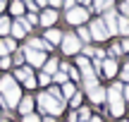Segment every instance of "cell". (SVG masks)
Masks as SVG:
<instances>
[{"label":"cell","mask_w":129,"mask_h":122,"mask_svg":"<svg viewBox=\"0 0 129 122\" xmlns=\"http://www.w3.org/2000/svg\"><path fill=\"white\" fill-rule=\"evenodd\" d=\"M62 36H64V34L60 31V29L50 26V29H46V34H43V41L50 43V46L55 48V46H60V43H62Z\"/></svg>","instance_id":"11"},{"label":"cell","mask_w":129,"mask_h":122,"mask_svg":"<svg viewBox=\"0 0 129 122\" xmlns=\"http://www.w3.org/2000/svg\"><path fill=\"white\" fill-rule=\"evenodd\" d=\"M93 53H96V48H93L91 43H86V46L81 48V55H86V57H93Z\"/></svg>","instance_id":"38"},{"label":"cell","mask_w":129,"mask_h":122,"mask_svg":"<svg viewBox=\"0 0 129 122\" xmlns=\"http://www.w3.org/2000/svg\"><path fill=\"white\" fill-rule=\"evenodd\" d=\"M81 84H84V89H86V91H91V89H96V86H98V74L93 72V67L81 70Z\"/></svg>","instance_id":"9"},{"label":"cell","mask_w":129,"mask_h":122,"mask_svg":"<svg viewBox=\"0 0 129 122\" xmlns=\"http://www.w3.org/2000/svg\"><path fill=\"white\" fill-rule=\"evenodd\" d=\"M122 98H124V103H129V84H124V89H122Z\"/></svg>","instance_id":"45"},{"label":"cell","mask_w":129,"mask_h":122,"mask_svg":"<svg viewBox=\"0 0 129 122\" xmlns=\"http://www.w3.org/2000/svg\"><path fill=\"white\" fill-rule=\"evenodd\" d=\"M3 10H5V0H0V14H3Z\"/></svg>","instance_id":"50"},{"label":"cell","mask_w":129,"mask_h":122,"mask_svg":"<svg viewBox=\"0 0 129 122\" xmlns=\"http://www.w3.org/2000/svg\"><path fill=\"white\" fill-rule=\"evenodd\" d=\"M0 122H7V120H0Z\"/></svg>","instance_id":"52"},{"label":"cell","mask_w":129,"mask_h":122,"mask_svg":"<svg viewBox=\"0 0 129 122\" xmlns=\"http://www.w3.org/2000/svg\"><path fill=\"white\" fill-rule=\"evenodd\" d=\"M0 67H3V70H10V67H12V57H0Z\"/></svg>","instance_id":"40"},{"label":"cell","mask_w":129,"mask_h":122,"mask_svg":"<svg viewBox=\"0 0 129 122\" xmlns=\"http://www.w3.org/2000/svg\"><path fill=\"white\" fill-rule=\"evenodd\" d=\"M26 48H31V50H43V53H50V50H53V46L43 41V36H41V38H36V36L26 38Z\"/></svg>","instance_id":"12"},{"label":"cell","mask_w":129,"mask_h":122,"mask_svg":"<svg viewBox=\"0 0 129 122\" xmlns=\"http://www.w3.org/2000/svg\"><path fill=\"white\" fill-rule=\"evenodd\" d=\"M41 70L46 72V74H50V77H53V74H55L57 70H60V60H57V57H53V55H50V57H48V60H46V65L41 67Z\"/></svg>","instance_id":"20"},{"label":"cell","mask_w":129,"mask_h":122,"mask_svg":"<svg viewBox=\"0 0 129 122\" xmlns=\"http://www.w3.org/2000/svg\"><path fill=\"white\" fill-rule=\"evenodd\" d=\"M22 3H24V7H26L29 12H36V10H38V5H36V0H22Z\"/></svg>","instance_id":"39"},{"label":"cell","mask_w":129,"mask_h":122,"mask_svg":"<svg viewBox=\"0 0 129 122\" xmlns=\"http://www.w3.org/2000/svg\"><path fill=\"white\" fill-rule=\"evenodd\" d=\"M81 7H86V10H91V5H93V0H77Z\"/></svg>","instance_id":"46"},{"label":"cell","mask_w":129,"mask_h":122,"mask_svg":"<svg viewBox=\"0 0 129 122\" xmlns=\"http://www.w3.org/2000/svg\"><path fill=\"white\" fill-rule=\"evenodd\" d=\"M88 122H103V120H101V117H98V115H93V117H91V120H88Z\"/></svg>","instance_id":"49"},{"label":"cell","mask_w":129,"mask_h":122,"mask_svg":"<svg viewBox=\"0 0 129 122\" xmlns=\"http://www.w3.org/2000/svg\"><path fill=\"white\" fill-rule=\"evenodd\" d=\"M67 105H69L72 110H79V108L84 105V94H81V91H77V94H74L72 98L67 101Z\"/></svg>","instance_id":"25"},{"label":"cell","mask_w":129,"mask_h":122,"mask_svg":"<svg viewBox=\"0 0 129 122\" xmlns=\"http://www.w3.org/2000/svg\"><path fill=\"white\" fill-rule=\"evenodd\" d=\"M120 81H122V84H129V62L122 65V70H120Z\"/></svg>","instance_id":"34"},{"label":"cell","mask_w":129,"mask_h":122,"mask_svg":"<svg viewBox=\"0 0 129 122\" xmlns=\"http://www.w3.org/2000/svg\"><path fill=\"white\" fill-rule=\"evenodd\" d=\"M117 36H124L129 38V17H117Z\"/></svg>","instance_id":"21"},{"label":"cell","mask_w":129,"mask_h":122,"mask_svg":"<svg viewBox=\"0 0 129 122\" xmlns=\"http://www.w3.org/2000/svg\"><path fill=\"white\" fill-rule=\"evenodd\" d=\"M62 7H64V10H72V7H77V0H62Z\"/></svg>","instance_id":"42"},{"label":"cell","mask_w":129,"mask_h":122,"mask_svg":"<svg viewBox=\"0 0 129 122\" xmlns=\"http://www.w3.org/2000/svg\"><path fill=\"white\" fill-rule=\"evenodd\" d=\"M24 57H26V65L31 70H41L48 60V53L43 50H31V48H24Z\"/></svg>","instance_id":"5"},{"label":"cell","mask_w":129,"mask_h":122,"mask_svg":"<svg viewBox=\"0 0 129 122\" xmlns=\"http://www.w3.org/2000/svg\"><path fill=\"white\" fill-rule=\"evenodd\" d=\"M10 57H12V67H24V62H26V57H24V50H14Z\"/></svg>","instance_id":"27"},{"label":"cell","mask_w":129,"mask_h":122,"mask_svg":"<svg viewBox=\"0 0 129 122\" xmlns=\"http://www.w3.org/2000/svg\"><path fill=\"white\" fill-rule=\"evenodd\" d=\"M88 34H91V41H98V43L110 41L108 29H105V24H103L101 19H91V22H88Z\"/></svg>","instance_id":"4"},{"label":"cell","mask_w":129,"mask_h":122,"mask_svg":"<svg viewBox=\"0 0 129 122\" xmlns=\"http://www.w3.org/2000/svg\"><path fill=\"white\" fill-rule=\"evenodd\" d=\"M22 122H41V115H36V113H29V115H22Z\"/></svg>","instance_id":"36"},{"label":"cell","mask_w":129,"mask_h":122,"mask_svg":"<svg viewBox=\"0 0 129 122\" xmlns=\"http://www.w3.org/2000/svg\"><path fill=\"white\" fill-rule=\"evenodd\" d=\"M36 84H38V86H46V89H48V86L53 84V79H50V74L41 72V74H36Z\"/></svg>","instance_id":"31"},{"label":"cell","mask_w":129,"mask_h":122,"mask_svg":"<svg viewBox=\"0 0 129 122\" xmlns=\"http://www.w3.org/2000/svg\"><path fill=\"white\" fill-rule=\"evenodd\" d=\"M117 72H120V65H117V60H115V57H105V60H103V65H101V74H103V77H108V79H115Z\"/></svg>","instance_id":"7"},{"label":"cell","mask_w":129,"mask_h":122,"mask_svg":"<svg viewBox=\"0 0 129 122\" xmlns=\"http://www.w3.org/2000/svg\"><path fill=\"white\" fill-rule=\"evenodd\" d=\"M57 19H60L57 10L46 7V10L41 12V17H38V24H41V26H46V29H50V26H55V24H57Z\"/></svg>","instance_id":"6"},{"label":"cell","mask_w":129,"mask_h":122,"mask_svg":"<svg viewBox=\"0 0 129 122\" xmlns=\"http://www.w3.org/2000/svg\"><path fill=\"white\" fill-rule=\"evenodd\" d=\"M14 50H17V41H14V38H10V36L0 38V57H7V55H12Z\"/></svg>","instance_id":"13"},{"label":"cell","mask_w":129,"mask_h":122,"mask_svg":"<svg viewBox=\"0 0 129 122\" xmlns=\"http://www.w3.org/2000/svg\"><path fill=\"white\" fill-rule=\"evenodd\" d=\"M19 22L24 24V29H26V34H29V31H34V26L38 24V17H36V12H29V14H24V17H19Z\"/></svg>","instance_id":"19"},{"label":"cell","mask_w":129,"mask_h":122,"mask_svg":"<svg viewBox=\"0 0 129 122\" xmlns=\"http://www.w3.org/2000/svg\"><path fill=\"white\" fill-rule=\"evenodd\" d=\"M22 84L26 86V89H31V91H34V89H36V86H38V84H36V74H34V77H29V79H24Z\"/></svg>","instance_id":"37"},{"label":"cell","mask_w":129,"mask_h":122,"mask_svg":"<svg viewBox=\"0 0 129 122\" xmlns=\"http://www.w3.org/2000/svg\"><path fill=\"white\" fill-rule=\"evenodd\" d=\"M12 77L17 79V84H22L24 79H29V77H34V70L29 65H24V67H14L12 70Z\"/></svg>","instance_id":"17"},{"label":"cell","mask_w":129,"mask_h":122,"mask_svg":"<svg viewBox=\"0 0 129 122\" xmlns=\"http://www.w3.org/2000/svg\"><path fill=\"white\" fill-rule=\"evenodd\" d=\"M120 48H122V53H129V38H122V41H120Z\"/></svg>","instance_id":"43"},{"label":"cell","mask_w":129,"mask_h":122,"mask_svg":"<svg viewBox=\"0 0 129 122\" xmlns=\"http://www.w3.org/2000/svg\"><path fill=\"white\" fill-rule=\"evenodd\" d=\"M0 96L5 98V103H7V108L12 110V108H17V105H19V101H22V86L17 84L14 89H10L7 94H0Z\"/></svg>","instance_id":"8"},{"label":"cell","mask_w":129,"mask_h":122,"mask_svg":"<svg viewBox=\"0 0 129 122\" xmlns=\"http://www.w3.org/2000/svg\"><path fill=\"white\" fill-rule=\"evenodd\" d=\"M60 91H62V98H64V101H69L79 89H77V84H74V81H64V84L60 86Z\"/></svg>","instance_id":"23"},{"label":"cell","mask_w":129,"mask_h":122,"mask_svg":"<svg viewBox=\"0 0 129 122\" xmlns=\"http://www.w3.org/2000/svg\"><path fill=\"white\" fill-rule=\"evenodd\" d=\"M10 38H14V41H19V38H26V29H24V24L19 22V19H12V29H10Z\"/></svg>","instance_id":"16"},{"label":"cell","mask_w":129,"mask_h":122,"mask_svg":"<svg viewBox=\"0 0 129 122\" xmlns=\"http://www.w3.org/2000/svg\"><path fill=\"white\" fill-rule=\"evenodd\" d=\"M77 113H79V122H88V120L93 117V113H91V108H88V105H81Z\"/></svg>","instance_id":"29"},{"label":"cell","mask_w":129,"mask_h":122,"mask_svg":"<svg viewBox=\"0 0 129 122\" xmlns=\"http://www.w3.org/2000/svg\"><path fill=\"white\" fill-rule=\"evenodd\" d=\"M50 79H53V84H55V86H62L64 81H69V77H67V72H62V70H57L55 74L50 77Z\"/></svg>","instance_id":"28"},{"label":"cell","mask_w":129,"mask_h":122,"mask_svg":"<svg viewBox=\"0 0 129 122\" xmlns=\"http://www.w3.org/2000/svg\"><path fill=\"white\" fill-rule=\"evenodd\" d=\"M36 98V108L41 115H50V117H57V115L64 113V108H67V101L64 98H50V96L43 91V94L34 96Z\"/></svg>","instance_id":"1"},{"label":"cell","mask_w":129,"mask_h":122,"mask_svg":"<svg viewBox=\"0 0 129 122\" xmlns=\"http://www.w3.org/2000/svg\"><path fill=\"white\" fill-rule=\"evenodd\" d=\"M86 94H88V103H93V105H101V103H105V96H108V89H103V86L98 84L96 89L86 91Z\"/></svg>","instance_id":"10"},{"label":"cell","mask_w":129,"mask_h":122,"mask_svg":"<svg viewBox=\"0 0 129 122\" xmlns=\"http://www.w3.org/2000/svg\"><path fill=\"white\" fill-rule=\"evenodd\" d=\"M19 113L22 115H29V113H34V108H36V98L34 96H22V101H19Z\"/></svg>","instance_id":"15"},{"label":"cell","mask_w":129,"mask_h":122,"mask_svg":"<svg viewBox=\"0 0 129 122\" xmlns=\"http://www.w3.org/2000/svg\"><path fill=\"white\" fill-rule=\"evenodd\" d=\"M24 3L22 0H12V3H10V14H12L14 19H19V17H24Z\"/></svg>","instance_id":"22"},{"label":"cell","mask_w":129,"mask_h":122,"mask_svg":"<svg viewBox=\"0 0 129 122\" xmlns=\"http://www.w3.org/2000/svg\"><path fill=\"white\" fill-rule=\"evenodd\" d=\"M10 29H12V17H5L0 14V36H10Z\"/></svg>","instance_id":"24"},{"label":"cell","mask_w":129,"mask_h":122,"mask_svg":"<svg viewBox=\"0 0 129 122\" xmlns=\"http://www.w3.org/2000/svg\"><path fill=\"white\" fill-rule=\"evenodd\" d=\"M17 86V79H14L12 74H3L0 77V94H7L10 89H14Z\"/></svg>","instance_id":"18"},{"label":"cell","mask_w":129,"mask_h":122,"mask_svg":"<svg viewBox=\"0 0 129 122\" xmlns=\"http://www.w3.org/2000/svg\"><path fill=\"white\" fill-rule=\"evenodd\" d=\"M88 17H91V10H86V7H81V5H77V7L67 10V19H64V22H67L69 26H81Z\"/></svg>","instance_id":"3"},{"label":"cell","mask_w":129,"mask_h":122,"mask_svg":"<svg viewBox=\"0 0 129 122\" xmlns=\"http://www.w3.org/2000/svg\"><path fill=\"white\" fill-rule=\"evenodd\" d=\"M120 122H129V120H120Z\"/></svg>","instance_id":"51"},{"label":"cell","mask_w":129,"mask_h":122,"mask_svg":"<svg viewBox=\"0 0 129 122\" xmlns=\"http://www.w3.org/2000/svg\"><path fill=\"white\" fill-rule=\"evenodd\" d=\"M74 67H77L79 72H81V70H88V67H91V57L79 55V57H77V65H74Z\"/></svg>","instance_id":"30"},{"label":"cell","mask_w":129,"mask_h":122,"mask_svg":"<svg viewBox=\"0 0 129 122\" xmlns=\"http://www.w3.org/2000/svg\"><path fill=\"white\" fill-rule=\"evenodd\" d=\"M36 5L38 7H48V0H36Z\"/></svg>","instance_id":"48"},{"label":"cell","mask_w":129,"mask_h":122,"mask_svg":"<svg viewBox=\"0 0 129 122\" xmlns=\"http://www.w3.org/2000/svg\"><path fill=\"white\" fill-rule=\"evenodd\" d=\"M48 7H53V10L62 7V0H48Z\"/></svg>","instance_id":"44"},{"label":"cell","mask_w":129,"mask_h":122,"mask_svg":"<svg viewBox=\"0 0 129 122\" xmlns=\"http://www.w3.org/2000/svg\"><path fill=\"white\" fill-rule=\"evenodd\" d=\"M60 48H62V53H64V55H79V53H81V48H84V43L79 41V36H77V34H64V36H62V43H60Z\"/></svg>","instance_id":"2"},{"label":"cell","mask_w":129,"mask_h":122,"mask_svg":"<svg viewBox=\"0 0 129 122\" xmlns=\"http://www.w3.org/2000/svg\"><path fill=\"white\" fill-rule=\"evenodd\" d=\"M115 7H117V14L129 17V0H120V5H115Z\"/></svg>","instance_id":"33"},{"label":"cell","mask_w":129,"mask_h":122,"mask_svg":"<svg viewBox=\"0 0 129 122\" xmlns=\"http://www.w3.org/2000/svg\"><path fill=\"white\" fill-rule=\"evenodd\" d=\"M41 122H55V117H50V115H43Z\"/></svg>","instance_id":"47"},{"label":"cell","mask_w":129,"mask_h":122,"mask_svg":"<svg viewBox=\"0 0 129 122\" xmlns=\"http://www.w3.org/2000/svg\"><path fill=\"white\" fill-rule=\"evenodd\" d=\"M108 110H110V115H112V117H122V115H124V110H127V103H124V98L108 101Z\"/></svg>","instance_id":"14"},{"label":"cell","mask_w":129,"mask_h":122,"mask_svg":"<svg viewBox=\"0 0 129 122\" xmlns=\"http://www.w3.org/2000/svg\"><path fill=\"white\" fill-rule=\"evenodd\" d=\"M108 57H122V48H120V43H112L110 48H108Z\"/></svg>","instance_id":"32"},{"label":"cell","mask_w":129,"mask_h":122,"mask_svg":"<svg viewBox=\"0 0 129 122\" xmlns=\"http://www.w3.org/2000/svg\"><path fill=\"white\" fill-rule=\"evenodd\" d=\"M77 36H79V41L84 43V46H86V43H91V34H88V26H77Z\"/></svg>","instance_id":"26"},{"label":"cell","mask_w":129,"mask_h":122,"mask_svg":"<svg viewBox=\"0 0 129 122\" xmlns=\"http://www.w3.org/2000/svg\"><path fill=\"white\" fill-rule=\"evenodd\" d=\"M67 122H79V113H77V110H69V115H67Z\"/></svg>","instance_id":"41"},{"label":"cell","mask_w":129,"mask_h":122,"mask_svg":"<svg viewBox=\"0 0 129 122\" xmlns=\"http://www.w3.org/2000/svg\"><path fill=\"white\" fill-rule=\"evenodd\" d=\"M50 98H62V91H60V86H55V84H50L48 86V91H46Z\"/></svg>","instance_id":"35"}]
</instances>
